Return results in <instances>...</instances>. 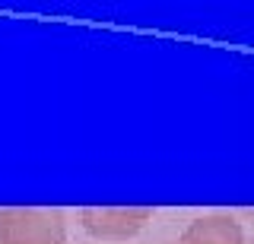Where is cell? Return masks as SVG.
Instances as JSON below:
<instances>
[{"mask_svg":"<svg viewBox=\"0 0 254 244\" xmlns=\"http://www.w3.org/2000/svg\"><path fill=\"white\" fill-rule=\"evenodd\" d=\"M0 244H67V228L58 209H3Z\"/></svg>","mask_w":254,"mask_h":244,"instance_id":"cell-1","label":"cell"},{"mask_svg":"<svg viewBox=\"0 0 254 244\" xmlns=\"http://www.w3.org/2000/svg\"><path fill=\"white\" fill-rule=\"evenodd\" d=\"M153 216V209L137 206V209H124V206H102V209H83V228L92 238H130L137 235L146 219Z\"/></svg>","mask_w":254,"mask_h":244,"instance_id":"cell-2","label":"cell"},{"mask_svg":"<svg viewBox=\"0 0 254 244\" xmlns=\"http://www.w3.org/2000/svg\"><path fill=\"white\" fill-rule=\"evenodd\" d=\"M235 219L242 222V232H245V244H254V209L235 212Z\"/></svg>","mask_w":254,"mask_h":244,"instance_id":"cell-3","label":"cell"},{"mask_svg":"<svg viewBox=\"0 0 254 244\" xmlns=\"http://www.w3.org/2000/svg\"><path fill=\"white\" fill-rule=\"evenodd\" d=\"M181 244H185V241H181Z\"/></svg>","mask_w":254,"mask_h":244,"instance_id":"cell-4","label":"cell"}]
</instances>
